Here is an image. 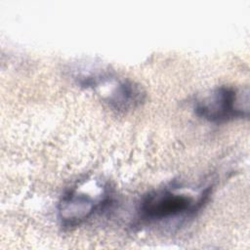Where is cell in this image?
Masks as SVG:
<instances>
[{
	"mask_svg": "<svg viewBox=\"0 0 250 250\" xmlns=\"http://www.w3.org/2000/svg\"><path fill=\"white\" fill-rule=\"evenodd\" d=\"M198 116L212 121L223 122L233 118L248 116V89H236L231 86H220L195 102Z\"/></svg>",
	"mask_w": 250,
	"mask_h": 250,
	"instance_id": "obj_1",
	"label": "cell"
},
{
	"mask_svg": "<svg viewBox=\"0 0 250 250\" xmlns=\"http://www.w3.org/2000/svg\"><path fill=\"white\" fill-rule=\"evenodd\" d=\"M206 195L195 200L190 194L176 189L152 191L143 197L139 207L140 217L148 222H156L192 213L201 206Z\"/></svg>",
	"mask_w": 250,
	"mask_h": 250,
	"instance_id": "obj_2",
	"label": "cell"
},
{
	"mask_svg": "<svg viewBox=\"0 0 250 250\" xmlns=\"http://www.w3.org/2000/svg\"><path fill=\"white\" fill-rule=\"evenodd\" d=\"M103 198L77 189L65 193L59 204V217L64 227H74L88 219L102 204Z\"/></svg>",
	"mask_w": 250,
	"mask_h": 250,
	"instance_id": "obj_3",
	"label": "cell"
},
{
	"mask_svg": "<svg viewBox=\"0 0 250 250\" xmlns=\"http://www.w3.org/2000/svg\"><path fill=\"white\" fill-rule=\"evenodd\" d=\"M146 94L142 87L132 81L119 83L108 98L112 108L118 111H127L138 107L145 101Z\"/></svg>",
	"mask_w": 250,
	"mask_h": 250,
	"instance_id": "obj_4",
	"label": "cell"
}]
</instances>
